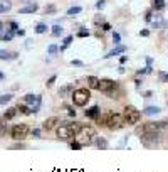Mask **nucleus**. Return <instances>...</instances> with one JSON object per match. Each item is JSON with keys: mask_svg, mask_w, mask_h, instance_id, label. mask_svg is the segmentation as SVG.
Here are the masks:
<instances>
[{"mask_svg": "<svg viewBox=\"0 0 168 172\" xmlns=\"http://www.w3.org/2000/svg\"><path fill=\"white\" fill-rule=\"evenodd\" d=\"M98 121H99V125H104V127H108L109 130H119V128L124 127L123 115L114 113V111H108V113H104V115H99Z\"/></svg>", "mask_w": 168, "mask_h": 172, "instance_id": "obj_1", "label": "nucleus"}, {"mask_svg": "<svg viewBox=\"0 0 168 172\" xmlns=\"http://www.w3.org/2000/svg\"><path fill=\"white\" fill-rule=\"evenodd\" d=\"M81 127H82V125L77 123V121H66V123H62L61 127L57 128V137H59L61 140L74 139V137L79 133Z\"/></svg>", "mask_w": 168, "mask_h": 172, "instance_id": "obj_2", "label": "nucleus"}, {"mask_svg": "<svg viewBox=\"0 0 168 172\" xmlns=\"http://www.w3.org/2000/svg\"><path fill=\"white\" fill-rule=\"evenodd\" d=\"M76 137H79L81 143L82 145H91V143H94L96 137H98V132H96L94 127H89V125H82L79 130V133H77Z\"/></svg>", "mask_w": 168, "mask_h": 172, "instance_id": "obj_3", "label": "nucleus"}, {"mask_svg": "<svg viewBox=\"0 0 168 172\" xmlns=\"http://www.w3.org/2000/svg\"><path fill=\"white\" fill-rule=\"evenodd\" d=\"M166 125H168V121H165V120H161V121H148V123H143V125H139V127H136L135 133L136 135H143V133H146V132H160V130H163Z\"/></svg>", "mask_w": 168, "mask_h": 172, "instance_id": "obj_4", "label": "nucleus"}, {"mask_svg": "<svg viewBox=\"0 0 168 172\" xmlns=\"http://www.w3.org/2000/svg\"><path fill=\"white\" fill-rule=\"evenodd\" d=\"M71 96H72V101L76 106H86L88 101L91 100V91L88 88H77L72 91Z\"/></svg>", "mask_w": 168, "mask_h": 172, "instance_id": "obj_5", "label": "nucleus"}, {"mask_svg": "<svg viewBox=\"0 0 168 172\" xmlns=\"http://www.w3.org/2000/svg\"><path fill=\"white\" fill-rule=\"evenodd\" d=\"M141 118V111L136 110L133 105L126 106L123 110V120H124V125H136Z\"/></svg>", "mask_w": 168, "mask_h": 172, "instance_id": "obj_6", "label": "nucleus"}, {"mask_svg": "<svg viewBox=\"0 0 168 172\" xmlns=\"http://www.w3.org/2000/svg\"><path fill=\"white\" fill-rule=\"evenodd\" d=\"M29 132H30V128L27 127L25 123H17V125H14V127L10 128V137L14 140H25L27 139V135H29Z\"/></svg>", "mask_w": 168, "mask_h": 172, "instance_id": "obj_7", "label": "nucleus"}, {"mask_svg": "<svg viewBox=\"0 0 168 172\" xmlns=\"http://www.w3.org/2000/svg\"><path fill=\"white\" fill-rule=\"evenodd\" d=\"M139 140H141V143L146 149H151V147H155L158 143V140H160V132H146V133H143V135H139Z\"/></svg>", "mask_w": 168, "mask_h": 172, "instance_id": "obj_8", "label": "nucleus"}, {"mask_svg": "<svg viewBox=\"0 0 168 172\" xmlns=\"http://www.w3.org/2000/svg\"><path fill=\"white\" fill-rule=\"evenodd\" d=\"M116 88H119V84H118L116 81L109 79V78H102L98 83V91H101V93H109Z\"/></svg>", "mask_w": 168, "mask_h": 172, "instance_id": "obj_9", "label": "nucleus"}, {"mask_svg": "<svg viewBox=\"0 0 168 172\" xmlns=\"http://www.w3.org/2000/svg\"><path fill=\"white\" fill-rule=\"evenodd\" d=\"M57 123H61V118L59 117H51V118H47V120L42 123V130H45V132L54 130V128L57 127Z\"/></svg>", "mask_w": 168, "mask_h": 172, "instance_id": "obj_10", "label": "nucleus"}, {"mask_svg": "<svg viewBox=\"0 0 168 172\" xmlns=\"http://www.w3.org/2000/svg\"><path fill=\"white\" fill-rule=\"evenodd\" d=\"M84 115L88 118H91V120H98V117L101 115V108H99L98 105H94V106H91V108H88Z\"/></svg>", "mask_w": 168, "mask_h": 172, "instance_id": "obj_11", "label": "nucleus"}, {"mask_svg": "<svg viewBox=\"0 0 168 172\" xmlns=\"http://www.w3.org/2000/svg\"><path fill=\"white\" fill-rule=\"evenodd\" d=\"M24 103H27V105H34V103H42V96L40 95H25L24 96Z\"/></svg>", "mask_w": 168, "mask_h": 172, "instance_id": "obj_12", "label": "nucleus"}, {"mask_svg": "<svg viewBox=\"0 0 168 172\" xmlns=\"http://www.w3.org/2000/svg\"><path fill=\"white\" fill-rule=\"evenodd\" d=\"M126 51V46H121V44H118L116 47L113 49V51H109L104 58H114V56H118V54H123V52Z\"/></svg>", "mask_w": 168, "mask_h": 172, "instance_id": "obj_13", "label": "nucleus"}, {"mask_svg": "<svg viewBox=\"0 0 168 172\" xmlns=\"http://www.w3.org/2000/svg\"><path fill=\"white\" fill-rule=\"evenodd\" d=\"M37 9H39V5H37V4H29V5H25V7L20 9L18 14H34Z\"/></svg>", "mask_w": 168, "mask_h": 172, "instance_id": "obj_14", "label": "nucleus"}, {"mask_svg": "<svg viewBox=\"0 0 168 172\" xmlns=\"http://www.w3.org/2000/svg\"><path fill=\"white\" fill-rule=\"evenodd\" d=\"M86 83H88V88H89V90H98V83H99V79H98L96 76H88Z\"/></svg>", "mask_w": 168, "mask_h": 172, "instance_id": "obj_15", "label": "nucleus"}, {"mask_svg": "<svg viewBox=\"0 0 168 172\" xmlns=\"http://www.w3.org/2000/svg\"><path fill=\"white\" fill-rule=\"evenodd\" d=\"M17 113H18L17 106H14V108H8V110L4 113V120H12V118H14Z\"/></svg>", "mask_w": 168, "mask_h": 172, "instance_id": "obj_16", "label": "nucleus"}, {"mask_svg": "<svg viewBox=\"0 0 168 172\" xmlns=\"http://www.w3.org/2000/svg\"><path fill=\"white\" fill-rule=\"evenodd\" d=\"M160 108L158 106H146L145 110L141 111V115H156V113H160Z\"/></svg>", "mask_w": 168, "mask_h": 172, "instance_id": "obj_17", "label": "nucleus"}, {"mask_svg": "<svg viewBox=\"0 0 168 172\" xmlns=\"http://www.w3.org/2000/svg\"><path fill=\"white\" fill-rule=\"evenodd\" d=\"M10 9H12V2L10 0H0V14L10 10Z\"/></svg>", "mask_w": 168, "mask_h": 172, "instance_id": "obj_18", "label": "nucleus"}, {"mask_svg": "<svg viewBox=\"0 0 168 172\" xmlns=\"http://www.w3.org/2000/svg\"><path fill=\"white\" fill-rule=\"evenodd\" d=\"M17 52H7V51H0V59H4V61H7V59H17Z\"/></svg>", "mask_w": 168, "mask_h": 172, "instance_id": "obj_19", "label": "nucleus"}, {"mask_svg": "<svg viewBox=\"0 0 168 172\" xmlns=\"http://www.w3.org/2000/svg\"><path fill=\"white\" fill-rule=\"evenodd\" d=\"M74 91V86L72 84H67V86H62L61 90H59V96H67L69 93Z\"/></svg>", "mask_w": 168, "mask_h": 172, "instance_id": "obj_20", "label": "nucleus"}, {"mask_svg": "<svg viewBox=\"0 0 168 172\" xmlns=\"http://www.w3.org/2000/svg\"><path fill=\"white\" fill-rule=\"evenodd\" d=\"M62 34H64V29H62V26L55 24V26L52 27V36H54V37H61Z\"/></svg>", "mask_w": 168, "mask_h": 172, "instance_id": "obj_21", "label": "nucleus"}, {"mask_svg": "<svg viewBox=\"0 0 168 172\" xmlns=\"http://www.w3.org/2000/svg\"><path fill=\"white\" fill-rule=\"evenodd\" d=\"M94 143H96V147H98V149H101V150L108 149V142H106L104 139H96Z\"/></svg>", "mask_w": 168, "mask_h": 172, "instance_id": "obj_22", "label": "nucleus"}, {"mask_svg": "<svg viewBox=\"0 0 168 172\" xmlns=\"http://www.w3.org/2000/svg\"><path fill=\"white\" fill-rule=\"evenodd\" d=\"M153 9L155 10H163L165 9V0H153Z\"/></svg>", "mask_w": 168, "mask_h": 172, "instance_id": "obj_23", "label": "nucleus"}, {"mask_svg": "<svg viewBox=\"0 0 168 172\" xmlns=\"http://www.w3.org/2000/svg\"><path fill=\"white\" fill-rule=\"evenodd\" d=\"M81 10H82L81 7H71L69 10H67V15H69V17H72V15H77V14H81Z\"/></svg>", "mask_w": 168, "mask_h": 172, "instance_id": "obj_24", "label": "nucleus"}, {"mask_svg": "<svg viewBox=\"0 0 168 172\" xmlns=\"http://www.w3.org/2000/svg\"><path fill=\"white\" fill-rule=\"evenodd\" d=\"M47 30V26L45 24H37L35 26V34H44Z\"/></svg>", "mask_w": 168, "mask_h": 172, "instance_id": "obj_25", "label": "nucleus"}, {"mask_svg": "<svg viewBox=\"0 0 168 172\" xmlns=\"http://www.w3.org/2000/svg\"><path fill=\"white\" fill-rule=\"evenodd\" d=\"M17 110L20 111V113H24V115H30V113H32V111H30V108H27L25 105H18Z\"/></svg>", "mask_w": 168, "mask_h": 172, "instance_id": "obj_26", "label": "nucleus"}, {"mask_svg": "<svg viewBox=\"0 0 168 172\" xmlns=\"http://www.w3.org/2000/svg\"><path fill=\"white\" fill-rule=\"evenodd\" d=\"M12 98H14L12 95H4V96H0V105H7V103L10 101Z\"/></svg>", "mask_w": 168, "mask_h": 172, "instance_id": "obj_27", "label": "nucleus"}, {"mask_svg": "<svg viewBox=\"0 0 168 172\" xmlns=\"http://www.w3.org/2000/svg\"><path fill=\"white\" fill-rule=\"evenodd\" d=\"M12 37H14V32H8V34H2V36H0V39L4 40V42H10Z\"/></svg>", "mask_w": 168, "mask_h": 172, "instance_id": "obj_28", "label": "nucleus"}, {"mask_svg": "<svg viewBox=\"0 0 168 172\" xmlns=\"http://www.w3.org/2000/svg\"><path fill=\"white\" fill-rule=\"evenodd\" d=\"M153 71V68L151 66H146V68H143V69H139L138 73H136V76H141V74H146V73H151Z\"/></svg>", "mask_w": 168, "mask_h": 172, "instance_id": "obj_29", "label": "nucleus"}, {"mask_svg": "<svg viewBox=\"0 0 168 172\" xmlns=\"http://www.w3.org/2000/svg\"><path fill=\"white\" fill-rule=\"evenodd\" d=\"M81 147H82V143H81V142H76V140L71 142V149H72V150H79Z\"/></svg>", "mask_w": 168, "mask_h": 172, "instance_id": "obj_30", "label": "nucleus"}, {"mask_svg": "<svg viewBox=\"0 0 168 172\" xmlns=\"http://www.w3.org/2000/svg\"><path fill=\"white\" fill-rule=\"evenodd\" d=\"M57 51H59V47H57L55 44H51V46L47 47V52H49V54H55Z\"/></svg>", "mask_w": 168, "mask_h": 172, "instance_id": "obj_31", "label": "nucleus"}, {"mask_svg": "<svg viewBox=\"0 0 168 172\" xmlns=\"http://www.w3.org/2000/svg\"><path fill=\"white\" fill-rule=\"evenodd\" d=\"M113 42H114V46H118V44L121 42V36H119L118 32H114V34H113Z\"/></svg>", "mask_w": 168, "mask_h": 172, "instance_id": "obj_32", "label": "nucleus"}, {"mask_svg": "<svg viewBox=\"0 0 168 172\" xmlns=\"http://www.w3.org/2000/svg\"><path fill=\"white\" fill-rule=\"evenodd\" d=\"M94 24H96V26L104 24V17H102V15H96V17H94Z\"/></svg>", "mask_w": 168, "mask_h": 172, "instance_id": "obj_33", "label": "nucleus"}, {"mask_svg": "<svg viewBox=\"0 0 168 172\" xmlns=\"http://www.w3.org/2000/svg\"><path fill=\"white\" fill-rule=\"evenodd\" d=\"M76 36H77V37H88V36H89V30H86V29H81L79 32L76 34Z\"/></svg>", "mask_w": 168, "mask_h": 172, "instance_id": "obj_34", "label": "nucleus"}, {"mask_svg": "<svg viewBox=\"0 0 168 172\" xmlns=\"http://www.w3.org/2000/svg\"><path fill=\"white\" fill-rule=\"evenodd\" d=\"M55 79H57V76H55V74H54V76H51V78H49V79H47V83H45V84H47V88H51L52 84L55 83Z\"/></svg>", "mask_w": 168, "mask_h": 172, "instance_id": "obj_35", "label": "nucleus"}, {"mask_svg": "<svg viewBox=\"0 0 168 172\" xmlns=\"http://www.w3.org/2000/svg\"><path fill=\"white\" fill-rule=\"evenodd\" d=\"M72 39H74V36H67V37H64V40H62L64 44H62V46H69L71 42H72Z\"/></svg>", "mask_w": 168, "mask_h": 172, "instance_id": "obj_36", "label": "nucleus"}, {"mask_svg": "<svg viewBox=\"0 0 168 172\" xmlns=\"http://www.w3.org/2000/svg\"><path fill=\"white\" fill-rule=\"evenodd\" d=\"M8 26H10V29H8L10 32H14V34H15V32L18 30V26H17V22H10Z\"/></svg>", "mask_w": 168, "mask_h": 172, "instance_id": "obj_37", "label": "nucleus"}, {"mask_svg": "<svg viewBox=\"0 0 168 172\" xmlns=\"http://www.w3.org/2000/svg\"><path fill=\"white\" fill-rule=\"evenodd\" d=\"M160 81L161 83H168V73H163V71H161L160 73Z\"/></svg>", "mask_w": 168, "mask_h": 172, "instance_id": "obj_38", "label": "nucleus"}, {"mask_svg": "<svg viewBox=\"0 0 168 172\" xmlns=\"http://www.w3.org/2000/svg\"><path fill=\"white\" fill-rule=\"evenodd\" d=\"M52 12H55V7L54 5H47L45 7V14H52Z\"/></svg>", "mask_w": 168, "mask_h": 172, "instance_id": "obj_39", "label": "nucleus"}, {"mask_svg": "<svg viewBox=\"0 0 168 172\" xmlns=\"http://www.w3.org/2000/svg\"><path fill=\"white\" fill-rule=\"evenodd\" d=\"M71 64H72V66H82V61H79V59H72Z\"/></svg>", "mask_w": 168, "mask_h": 172, "instance_id": "obj_40", "label": "nucleus"}, {"mask_svg": "<svg viewBox=\"0 0 168 172\" xmlns=\"http://www.w3.org/2000/svg\"><path fill=\"white\" fill-rule=\"evenodd\" d=\"M104 4H106L104 0H99V2H96V9H102V7H104Z\"/></svg>", "mask_w": 168, "mask_h": 172, "instance_id": "obj_41", "label": "nucleus"}, {"mask_svg": "<svg viewBox=\"0 0 168 172\" xmlns=\"http://www.w3.org/2000/svg\"><path fill=\"white\" fill-rule=\"evenodd\" d=\"M139 36H143V37H148V36H150V30H148V29H143L141 32H139Z\"/></svg>", "mask_w": 168, "mask_h": 172, "instance_id": "obj_42", "label": "nucleus"}, {"mask_svg": "<svg viewBox=\"0 0 168 172\" xmlns=\"http://www.w3.org/2000/svg\"><path fill=\"white\" fill-rule=\"evenodd\" d=\"M151 15H153L151 12H146V15H145V20H146V22H151Z\"/></svg>", "mask_w": 168, "mask_h": 172, "instance_id": "obj_43", "label": "nucleus"}, {"mask_svg": "<svg viewBox=\"0 0 168 172\" xmlns=\"http://www.w3.org/2000/svg\"><path fill=\"white\" fill-rule=\"evenodd\" d=\"M32 135L39 139V135H40V130H39V128H34V130H32Z\"/></svg>", "mask_w": 168, "mask_h": 172, "instance_id": "obj_44", "label": "nucleus"}, {"mask_svg": "<svg viewBox=\"0 0 168 172\" xmlns=\"http://www.w3.org/2000/svg\"><path fill=\"white\" fill-rule=\"evenodd\" d=\"M101 29H102V30H109V29H111V26H109L108 22H104V24L101 26Z\"/></svg>", "mask_w": 168, "mask_h": 172, "instance_id": "obj_45", "label": "nucleus"}, {"mask_svg": "<svg viewBox=\"0 0 168 172\" xmlns=\"http://www.w3.org/2000/svg\"><path fill=\"white\" fill-rule=\"evenodd\" d=\"M126 61H128V56H121V58H119V62H121V64H124Z\"/></svg>", "mask_w": 168, "mask_h": 172, "instance_id": "obj_46", "label": "nucleus"}, {"mask_svg": "<svg viewBox=\"0 0 168 172\" xmlns=\"http://www.w3.org/2000/svg\"><path fill=\"white\" fill-rule=\"evenodd\" d=\"M69 117H76V110L74 108H69Z\"/></svg>", "mask_w": 168, "mask_h": 172, "instance_id": "obj_47", "label": "nucleus"}, {"mask_svg": "<svg viewBox=\"0 0 168 172\" xmlns=\"http://www.w3.org/2000/svg\"><path fill=\"white\" fill-rule=\"evenodd\" d=\"M15 34H17V36H25V30H22V29H18V30H17V32H15Z\"/></svg>", "mask_w": 168, "mask_h": 172, "instance_id": "obj_48", "label": "nucleus"}, {"mask_svg": "<svg viewBox=\"0 0 168 172\" xmlns=\"http://www.w3.org/2000/svg\"><path fill=\"white\" fill-rule=\"evenodd\" d=\"M24 147H25V145H24V143H17V145H14V147H12V149H24Z\"/></svg>", "mask_w": 168, "mask_h": 172, "instance_id": "obj_49", "label": "nucleus"}, {"mask_svg": "<svg viewBox=\"0 0 168 172\" xmlns=\"http://www.w3.org/2000/svg\"><path fill=\"white\" fill-rule=\"evenodd\" d=\"M151 96H153V91H146L145 93V98H151Z\"/></svg>", "mask_w": 168, "mask_h": 172, "instance_id": "obj_50", "label": "nucleus"}, {"mask_svg": "<svg viewBox=\"0 0 168 172\" xmlns=\"http://www.w3.org/2000/svg\"><path fill=\"white\" fill-rule=\"evenodd\" d=\"M146 62H148V66H151V62H153V59H151V58H146Z\"/></svg>", "mask_w": 168, "mask_h": 172, "instance_id": "obj_51", "label": "nucleus"}, {"mask_svg": "<svg viewBox=\"0 0 168 172\" xmlns=\"http://www.w3.org/2000/svg\"><path fill=\"white\" fill-rule=\"evenodd\" d=\"M4 132H5V127H2L0 128V135H4Z\"/></svg>", "mask_w": 168, "mask_h": 172, "instance_id": "obj_52", "label": "nucleus"}, {"mask_svg": "<svg viewBox=\"0 0 168 172\" xmlns=\"http://www.w3.org/2000/svg\"><path fill=\"white\" fill-rule=\"evenodd\" d=\"M4 78H5V74L2 73V71H0V79H4Z\"/></svg>", "mask_w": 168, "mask_h": 172, "instance_id": "obj_53", "label": "nucleus"}, {"mask_svg": "<svg viewBox=\"0 0 168 172\" xmlns=\"http://www.w3.org/2000/svg\"><path fill=\"white\" fill-rule=\"evenodd\" d=\"M0 27H2V22H0Z\"/></svg>", "mask_w": 168, "mask_h": 172, "instance_id": "obj_54", "label": "nucleus"}, {"mask_svg": "<svg viewBox=\"0 0 168 172\" xmlns=\"http://www.w3.org/2000/svg\"><path fill=\"white\" fill-rule=\"evenodd\" d=\"M166 27H168V22H166Z\"/></svg>", "mask_w": 168, "mask_h": 172, "instance_id": "obj_55", "label": "nucleus"}]
</instances>
